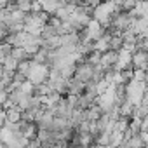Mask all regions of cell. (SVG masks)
Instances as JSON below:
<instances>
[{
	"label": "cell",
	"mask_w": 148,
	"mask_h": 148,
	"mask_svg": "<svg viewBox=\"0 0 148 148\" xmlns=\"http://www.w3.org/2000/svg\"><path fill=\"white\" fill-rule=\"evenodd\" d=\"M4 119H5V124H18L21 120V110L18 106H11L4 110Z\"/></svg>",
	"instance_id": "1"
},
{
	"label": "cell",
	"mask_w": 148,
	"mask_h": 148,
	"mask_svg": "<svg viewBox=\"0 0 148 148\" xmlns=\"http://www.w3.org/2000/svg\"><path fill=\"white\" fill-rule=\"evenodd\" d=\"M84 87H86L84 82H80V80H77V79H70V80H68V94H66V96H75V98H77V96L82 94Z\"/></svg>",
	"instance_id": "2"
},
{
	"label": "cell",
	"mask_w": 148,
	"mask_h": 148,
	"mask_svg": "<svg viewBox=\"0 0 148 148\" xmlns=\"http://www.w3.org/2000/svg\"><path fill=\"white\" fill-rule=\"evenodd\" d=\"M11 58L16 59L18 63H19V61H25V59H32V58L26 56V52H25L23 47H12V49H11Z\"/></svg>",
	"instance_id": "3"
},
{
	"label": "cell",
	"mask_w": 148,
	"mask_h": 148,
	"mask_svg": "<svg viewBox=\"0 0 148 148\" xmlns=\"http://www.w3.org/2000/svg\"><path fill=\"white\" fill-rule=\"evenodd\" d=\"M0 66H2L5 71H16L18 70V61L9 56V58H5V59L0 61Z\"/></svg>",
	"instance_id": "4"
},
{
	"label": "cell",
	"mask_w": 148,
	"mask_h": 148,
	"mask_svg": "<svg viewBox=\"0 0 148 148\" xmlns=\"http://www.w3.org/2000/svg\"><path fill=\"white\" fill-rule=\"evenodd\" d=\"M11 49H12V47H11L7 42H5V44H0V61L11 56Z\"/></svg>",
	"instance_id": "5"
}]
</instances>
